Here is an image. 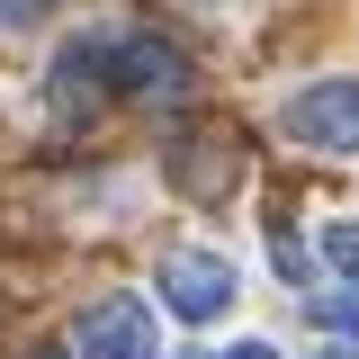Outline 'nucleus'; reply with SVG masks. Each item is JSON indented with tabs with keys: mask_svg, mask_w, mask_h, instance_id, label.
<instances>
[{
	"mask_svg": "<svg viewBox=\"0 0 359 359\" xmlns=\"http://www.w3.org/2000/svg\"><path fill=\"white\" fill-rule=\"evenodd\" d=\"M314 323H323V332H359V278L323 287V297H314Z\"/></svg>",
	"mask_w": 359,
	"mask_h": 359,
	"instance_id": "nucleus-5",
	"label": "nucleus"
},
{
	"mask_svg": "<svg viewBox=\"0 0 359 359\" xmlns=\"http://www.w3.org/2000/svg\"><path fill=\"white\" fill-rule=\"evenodd\" d=\"M72 351L81 359H162V341H153V306L144 297H99V306H81V323H72Z\"/></svg>",
	"mask_w": 359,
	"mask_h": 359,
	"instance_id": "nucleus-1",
	"label": "nucleus"
},
{
	"mask_svg": "<svg viewBox=\"0 0 359 359\" xmlns=\"http://www.w3.org/2000/svg\"><path fill=\"white\" fill-rule=\"evenodd\" d=\"M216 359H278L269 341H233V351H216Z\"/></svg>",
	"mask_w": 359,
	"mask_h": 359,
	"instance_id": "nucleus-8",
	"label": "nucleus"
},
{
	"mask_svg": "<svg viewBox=\"0 0 359 359\" xmlns=\"http://www.w3.org/2000/svg\"><path fill=\"white\" fill-rule=\"evenodd\" d=\"M287 135L306 153H359V81H314L287 99Z\"/></svg>",
	"mask_w": 359,
	"mask_h": 359,
	"instance_id": "nucleus-3",
	"label": "nucleus"
},
{
	"mask_svg": "<svg viewBox=\"0 0 359 359\" xmlns=\"http://www.w3.org/2000/svg\"><path fill=\"white\" fill-rule=\"evenodd\" d=\"M314 359H359V341H323V351H314Z\"/></svg>",
	"mask_w": 359,
	"mask_h": 359,
	"instance_id": "nucleus-9",
	"label": "nucleus"
},
{
	"mask_svg": "<svg viewBox=\"0 0 359 359\" xmlns=\"http://www.w3.org/2000/svg\"><path fill=\"white\" fill-rule=\"evenodd\" d=\"M269 261L287 269V278H306V243H297V233H278V243H269Z\"/></svg>",
	"mask_w": 359,
	"mask_h": 359,
	"instance_id": "nucleus-7",
	"label": "nucleus"
},
{
	"mask_svg": "<svg viewBox=\"0 0 359 359\" xmlns=\"http://www.w3.org/2000/svg\"><path fill=\"white\" fill-rule=\"evenodd\" d=\"M233 297H243V278H233L224 252H171V261H162V306H171L180 323H216Z\"/></svg>",
	"mask_w": 359,
	"mask_h": 359,
	"instance_id": "nucleus-2",
	"label": "nucleus"
},
{
	"mask_svg": "<svg viewBox=\"0 0 359 359\" xmlns=\"http://www.w3.org/2000/svg\"><path fill=\"white\" fill-rule=\"evenodd\" d=\"M108 81L126 90V99H144V90L171 99V90H180V54L162 36H126V45H108Z\"/></svg>",
	"mask_w": 359,
	"mask_h": 359,
	"instance_id": "nucleus-4",
	"label": "nucleus"
},
{
	"mask_svg": "<svg viewBox=\"0 0 359 359\" xmlns=\"http://www.w3.org/2000/svg\"><path fill=\"white\" fill-rule=\"evenodd\" d=\"M323 252H332L341 278H359V224H323Z\"/></svg>",
	"mask_w": 359,
	"mask_h": 359,
	"instance_id": "nucleus-6",
	"label": "nucleus"
}]
</instances>
